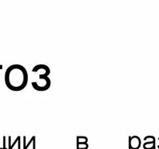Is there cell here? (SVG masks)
<instances>
[{
    "label": "cell",
    "instance_id": "obj_1",
    "mask_svg": "<svg viewBox=\"0 0 159 149\" xmlns=\"http://www.w3.org/2000/svg\"><path fill=\"white\" fill-rule=\"evenodd\" d=\"M5 82L12 91H21L28 83L27 71L20 65H11L6 71Z\"/></svg>",
    "mask_w": 159,
    "mask_h": 149
},
{
    "label": "cell",
    "instance_id": "obj_2",
    "mask_svg": "<svg viewBox=\"0 0 159 149\" xmlns=\"http://www.w3.org/2000/svg\"><path fill=\"white\" fill-rule=\"evenodd\" d=\"M129 147L131 149H138L141 147V139L138 136L129 138Z\"/></svg>",
    "mask_w": 159,
    "mask_h": 149
},
{
    "label": "cell",
    "instance_id": "obj_3",
    "mask_svg": "<svg viewBox=\"0 0 159 149\" xmlns=\"http://www.w3.org/2000/svg\"><path fill=\"white\" fill-rule=\"evenodd\" d=\"M88 138L84 136L77 137V149H87L89 145L87 144Z\"/></svg>",
    "mask_w": 159,
    "mask_h": 149
},
{
    "label": "cell",
    "instance_id": "obj_4",
    "mask_svg": "<svg viewBox=\"0 0 159 149\" xmlns=\"http://www.w3.org/2000/svg\"><path fill=\"white\" fill-rule=\"evenodd\" d=\"M20 137H17V138H16V139L15 142H14V143H13V144H12V146H11V147H9V149H12V147H13V146H14V145H15V144H16V142H17V141H20Z\"/></svg>",
    "mask_w": 159,
    "mask_h": 149
},
{
    "label": "cell",
    "instance_id": "obj_5",
    "mask_svg": "<svg viewBox=\"0 0 159 149\" xmlns=\"http://www.w3.org/2000/svg\"><path fill=\"white\" fill-rule=\"evenodd\" d=\"M0 69H2V65H0Z\"/></svg>",
    "mask_w": 159,
    "mask_h": 149
}]
</instances>
